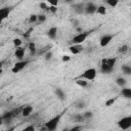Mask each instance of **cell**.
Instances as JSON below:
<instances>
[{"instance_id":"cell-9","label":"cell","mask_w":131,"mask_h":131,"mask_svg":"<svg viewBox=\"0 0 131 131\" xmlns=\"http://www.w3.org/2000/svg\"><path fill=\"white\" fill-rule=\"evenodd\" d=\"M25 53H26V49H25L24 47L19 46V47H16V49H15V51H14V56H15L17 59L21 60V59L24 58V56H25Z\"/></svg>"},{"instance_id":"cell-26","label":"cell","mask_w":131,"mask_h":131,"mask_svg":"<svg viewBox=\"0 0 131 131\" xmlns=\"http://www.w3.org/2000/svg\"><path fill=\"white\" fill-rule=\"evenodd\" d=\"M29 49L31 50V54H33V55L36 54L37 49H36V44H35L34 42H31V43L29 44Z\"/></svg>"},{"instance_id":"cell-44","label":"cell","mask_w":131,"mask_h":131,"mask_svg":"<svg viewBox=\"0 0 131 131\" xmlns=\"http://www.w3.org/2000/svg\"><path fill=\"white\" fill-rule=\"evenodd\" d=\"M2 23H3V19H2V18H1V17H0V25H1V24H2Z\"/></svg>"},{"instance_id":"cell-23","label":"cell","mask_w":131,"mask_h":131,"mask_svg":"<svg viewBox=\"0 0 131 131\" xmlns=\"http://www.w3.org/2000/svg\"><path fill=\"white\" fill-rule=\"evenodd\" d=\"M129 51V46L127 45V44H124V45H122L120 48H119V52L121 53V54H125V53H127Z\"/></svg>"},{"instance_id":"cell-11","label":"cell","mask_w":131,"mask_h":131,"mask_svg":"<svg viewBox=\"0 0 131 131\" xmlns=\"http://www.w3.org/2000/svg\"><path fill=\"white\" fill-rule=\"evenodd\" d=\"M116 62H117V58L116 57H111V58L104 57V58L101 59V63H105L106 66H108L111 68H114L115 64H116Z\"/></svg>"},{"instance_id":"cell-34","label":"cell","mask_w":131,"mask_h":131,"mask_svg":"<svg viewBox=\"0 0 131 131\" xmlns=\"http://www.w3.org/2000/svg\"><path fill=\"white\" fill-rule=\"evenodd\" d=\"M29 23L30 24L37 23V14H31L30 17H29Z\"/></svg>"},{"instance_id":"cell-2","label":"cell","mask_w":131,"mask_h":131,"mask_svg":"<svg viewBox=\"0 0 131 131\" xmlns=\"http://www.w3.org/2000/svg\"><path fill=\"white\" fill-rule=\"evenodd\" d=\"M91 32L92 31H86V32H80V33H78L76 36L73 37L72 43L73 44H82L87 39V37L91 34Z\"/></svg>"},{"instance_id":"cell-8","label":"cell","mask_w":131,"mask_h":131,"mask_svg":"<svg viewBox=\"0 0 131 131\" xmlns=\"http://www.w3.org/2000/svg\"><path fill=\"white\" fill-rule=\"evenodd\" d=\"M96 8H97V6L94 3H92V2L87 3L85 5V8H84V13H86V14H93V13L96 12Z\"/></svg>"},{"instance_id":"cell-32","label":"cell","mask_w":131,"mask_h":131,"mask_svg":"<svg viewBox=\"0 0 131 131\" xmlns=\"http://www.w3.org/2000/svg\"><path fill=\"white\" fill-rule=\"evenodd\" d=\"M12 43H13V45H14L15 47H19V46H21L23 41H21V39H19V38H14L13 41H12Z\"/></svg>"},{"instance_id":"cell-3","label":"cell","mask_w":131,"mask_h":131,"mask_svg":"<svg viewBox=\"0 0 131 131\" xmlns=\"http://www.w3.org/2000/svg\"><path fill=\"white\" fill-rule=\"evenodd\" d=\"M96 75H97V71L95 68H89L87 70H85L83 72V74L79 77V78H83L87 81H93L95 78H96Z\"/></svg>"},{"instance_id":"cell-16","label":"cell","mask_w":131,"mask_h":131,"mask_svg":"<svg viewBox=\"0 0 131 131\" xmlns=\"http://www.w3.org/2000/svg\"><path fill=\"white\" fill-rule=\"evenodd\" d=\"M54 93H55V95L57 96L58 99H60V100H64V98H66V93L63 92L62 89H60V88H56V89L54 90Z\"/></svg>"},{"instance_id":"cell-28","label":"cell","mask_w":131,"mask_h":131,"mask_svg":"<svg viewBox=\"0 0 131 131\" xmlns=\"http://www.w3.org/2000/svg\"><path fill=\"white\" fill-rule=\"evenodd\" d=\"M82 115H83V117H84L85 120H89V119L93 118V113H92L91 111H87V112H85V113L82 114Z\"/></svg>"},{"instance_id":"cell-41","label":"cell","mask_w":131,"mask_h":131,"mask_svg":"<svg viewBox=\"0 0 131 131\" xmlns=\"http://www.w3.org/2000/svg\"><path fill=\"white\" fill-rule=\"evenodd\" d=\"M72 24H73V26H74L75 28H77L78 25H79V21H78L77 19H72Z\"/></svg>"},{"instance_id":"cell-20","label":"cell","mask_w":131,"mask_h":131,"mask_svg":"<svg viewBox=\"0 0 131 131\" xmlns=\"http://www.w3.org/2000/svg\"><path fill=\"white\" fill-rule=\"evenodd\" d=\"M96 13L100 14V15H105L106 14V7L104 5H99L96 8Z\"/></svg>"},{"instance_id":"cell-33","label":"cell","mask_w":131,"mask_h":131,"mask_svg":"<svg viewBox=\"0 0 131 131\" xmlns=\"http://www.w3.org/2000/svg\"><path fill=\"white\" fill-rule=\"evenodd\" d=\"M47 11L51 12V13H56L57 11V6H53V5H49L47 8Z\"/></svg>"},{"instance_id":"cell-25","label":"cell","mask_w":131,"mask_h":131,"mask_svg":"<svg viewBox=\"0 0 131 131\" xmlns=\"http://www.w3.org/2000/svg\"><path fill=\"white\" fill-rule=\"evenodd\" d=\"M51 47H52V45H51V44H50V45H47V46H45L44 48H42L41 50H39L37 54H38V55H43L45 52H47L48 50H50V48H51Z\"/></svg>"},{"instance_id":"cell-17","label":"cell","mask_w":131,"mask_h":131,"mask_svg":"<svg viewBox=\"0 0 131 131\" xmlns=\"http://www.w3.org/2000/svg\"><path fill=\"white\" fill-rule=\"evenodd\" d=\"M75 83H76L78 86L82 87V88H86V87H88V82H87V80H85V79H82V78H79V79H77V80L75 81Z\"/></svg>"},{"instance_id":"cell-22","label":"cell","mask_w":131,"mask_h":131,"mask_svg":"<svg viewBox=\"0 0 131 131\" xmlns=\"http://www.w3.org/2000/svg\"><path fill=\"white\" fill-rule=\"evenodd\" d=\"M121 70H122L123 74H125V75H127V76L131 74V67H130V66H127V64H125V66H122Z\"/></svg>"},{"instance_id":"cell-21","label":"cell","mask_w":131,"mask_h":131,"mask_svg":"<svg viewBox=\"0 0 131 131\" xmlns=\"http://www.w3.org/2000/svg\"><path fill=\"white\" fill-rule=\"evenodd\" d=\"M75 106H76V108H78V110L85 108V107H86V102H85L84 100L80 99V100H78V101L75 103Z\"/></svg>"},{"instance_id":"cell-4","label":"cell","mask_w":131,"mask_h":131,"mask_svg":"<svg viewBox=\"0 0 131 131\" xmlns=\"http://www.w3.org/2000/svg\"><path fill=\"white\" fill-rule=\"evenodd\" d=\"M30 63V61L29 60H19V61H17L13 67H12V69H11V72L13 73V74H17V73H19V72H21L28 64Z\"/></svg>"},{"instance_id":"cell-10","label":"cell","mask_w":131,"mask_h":131,"mask_svg":"<svg viewBox=\"0 0 131 131\" xmlns=\"http://www.w3.org/2000/svg\"><path fill=\"white\" fill-rule=\"evenodd\" d=\"M11 12V7H3V8H0V17L4 20L6 19L9 14Z\"/></svg>"},{"instance_id":"cell-7","label":"cell","mask_w":131,"mask_h":131,"mask_svg":"<svg viewBox=\"0 0 131 131\" xmlns=\"http://www.w3.org/2000/svg\"><path fill=\"white\" fill-rule=\"evenodd\" d=\"M83 46L82 44H72L71 46H69V50L71 51V53H73L74 55H77L79 53H81L83 51Z\"/></svg>"},{"instance_id":"cell-36","label":"cell","mask_w":131,"mask_h":131,"mask_svg":"<svg viewBox=\"0 0 131 131\" xmlns=\"http://www.w3.org/2000/svg\"><path fill=\"white\" fill-rule=\"evenodd\" d=\"M47 3H49V5H53V6H57L58 4V0H46Z\"/></svg>"},{"instance_id":"cell-40","label":"cell","mask_w":131,"mask_h":131,"mask_svg":"<svg viewBox=\"0 0 131 131\" xmlns=\"http://www.w3.org/2000/svg\"><path fill=\"white\" fill-rule=\"evenodd\" d=\"M4 60H0V75L3 73V67H4Z\"/></svg>"},{"instance_id":"cell-29","label":"cell","mask_w":131,"mask_h":131,"mask_svg":"<svg viewBox=\"0 0 131 131\" xmlns=\"http://www.w3.org/2000/svg\"><path fill=\"white\" fill-rule=\"evenodd\" d=\"M46 20V15L45 14H38L37 15V23L39 24H42Z\"/></svg>"},{"instance_id":"cell-19","label":"cell","mask_w":131,"mask_h":131,"mask_svg":"<svg viewBox=\"0 0 131 131\" xmlns=\"http://www.w3.org/2000/svg\"><path fill=\"white\" fill-rule=\"evenodd\" d=\"M116 84L118 86H120V87H125L126 84H127V80L125 78H123V77H118L116 79Z\"/></svg>"},{"instance_id":"cell-1","label":"cell","mask_w":131,"mask_h":131,"mask_svg":"<svg viewBox=\"0 0 131 131\" xmlns=\"http://www.w3.org/2000/svg\"><path fill=\"white\" fill-rule=\"evenodd\" d=\"M61 117H62V113H61V114H58V115H56L55 117H53V118H51L50 120H48V121L45 123V128H46V130H48V131H54V130L57 128V125H58V123H59Z\"/></svg>"},{"instance_id":"cell-27","label":"cell","mask_w":131,"mask_h":131,"mask_svg":"<svg viewBox=\"0 0 131 131\" xmlns=\"http://www.w3.org/2000/svg\"><path fill=\"white\" fill-rule=\"evenodd\" d=\"M108 6L111 7H116L118 4H119V0H104Z\"/></svg>"},{"instance_id":"cell-12","label":"cell","mask_w":131,"mask_h":131,"mask_svg":"<svg viewBox=\"0 0 131 131\" xmlns=\"http://www.w3.org/2000/svg\"><path fill=\"white\" fill-rule=\"evenodd\" d=\"M32 113H33V106H32V105H26V106L21 107L20 115H21L23 117H29Z\"/></svg>"},{"instance_id":"cell-35","label":"cell","mask_w":131,"mask_h":131,"mask_svg":"<svg viewBox=\"0 0 131 131\" xmlns=\"http://www.w3.org/2000/svg\"><path fill=\"white\" fill-rule=\"evenodd\" d=\"M61 60H62L63 62H68V61H70V60H71V56H70V55H67V54H64V55H62V57H61Z\"/></svg>"},{"instance_id":"cell-42","label":"cell","mask_w":131,"mask_h":131,"mask_svg":"<svg viewBox=\"0 0 131 131\" xmlns=\"http://www.w3.org/2000/svg\"><path fill=\"white\" fill-rule=\"evenodd\" d=\"M3 124V119H2V117H0V125H2Z\"/></svg>"},{"instance_id":"cell-5","label":"cell","mask_w":131,"mask_h":131,"mask_svg":"<svg viewBox=\"0 0 131 131\" xmlns=\"http://www.w3.org/2000/svg\"><path fill=\"white\" fill-rule=\"evenodd\" d=\"M118 126L120 129L122 130H127L131 127V117L128 116V117H124L122 118L121 120L118 121Z\"/></svg>"},{"instance_id":"cell-15","label":"cell","mask_w":131,"mask_h":131,"mask_svg":"<svg viewBox=\"0 0 131 131\" xmlns=\"http://www.w3.org/2000/svg\"><path fill=\"white\" fill-rule=\"evenodd\" d=\"M114 71V68H111L108 66H106L105 63H101L100 66V72L102 74H111Z\"/></svg>"},{"instance_id":"cell-24","label":"cell","mask_w":131,"mask_h":131,"mask_svg":"<svg viewBox=\"0 0 131 131\" xmlns=\"http://www.w3.org/2000/svg\"><path fill=\"white\" fill-rule=\"evenodd\" d=\"M52 56H53V52H52L51 50H48L47 52H45V53L43 54V57H44V59H45L46 61L50 60V59L52 58Z\"/></svg>"},{"instance_id":"cell-13","label":"cell","mask_w":131,"mask_h":131,"mask_svg":"<svg viewBox=\"0 0 131 131\" xmlns=\"http://www.w3.org/2000/svg\"><path fill=\"white\" fill-rule=\"evenodd\" d=\"M84 8H85V4H83V3H77V4L73 5V10L78 14L84 13Z\"/></svg>"},{"instance_id":"cell-6","label":"cell","mask_w":131,"mask_h":131,"mask_svg":"<svg viewBox=\"0 0 131 131\" xmlns=\"http://www.w3.org/2000/svg\"><path fill=\"white\" fill-rule=\"evenodd\" d=\"M113 38H114V35H104V36H102L99 39V45H100V47L107 46L111 43V41L113 40Z\"/></svg>"},{"instance_id":"cell-39","label":"cell","mask_w":131,"mask_h":131,"mask_svg":"<svg viewBox=\"0 0 131 131\" xmlns=\"http://www.w3.org/2000/svg\"><path fill=\"white\" fill-rule=\"evenodd\" d=\"M24 130H25V131H29V130H31V131H34V130H35V127H34L33 125H30V126L26 127Z\"/></svg>"},{"instance_id":"cell-38","label":"cell","mask_w":131,"mask_h":131,"mask_svg":"<svg viewBox=\"0 0 131 131\" xmlns=\"http://www.w3.org/2000/svg\"><path fill=\"white\" fill-rule=\"evenodd\" d=\"M83 129V126H75V127H73V128H71V130L72 131H77V130H82Z\"/></svg>"},{"instance_id":"cell-14","label":"cell","mask_w":131,"mask_h":131,"mask_svg":"<svg viewBox=\"0 0 131 131\" xmlns=\"http://www.w3.org/2000/svg\"><path fill=\"white\" fill-rule=\"evenodd\" d=\"M47 36L49 37V39L54 40L57 36V28L56 27H51L47 32Z\"/></svg>"},{"instance_id":"cell-18","label":"cell","mask_w":131,"mask_h":131,"mask_svg":"<svg viewBox=\"0 0 131 131\" xmlns=\"http://www.w3.org/2000/svg\"><path fill=\"white\" fill-rule=\"evenodd\" d=\"M121 94L125 98H131V89L130 88H127V87H122Z\"/></svg>"},{"instance_id":"cell-31","label":"cell","mask_w":131,"mask_h":131,"mask_svg":"<svg viewBox=\"0 0 131 131\" xmlns=\"http://www.w3.org/2000/svg\"><path fill=\"white\" fill-rule=\"evenodd\" d=\"M84 120H85V119H84L83 115H76V116L74 117V121H75L76 123H82Z\"/></svg>"},{"instance_id":"cell-37","label":"cell","mask_w":131,"mask_h":131,"mask_svg":"<svg viewBox=\"0 0 131 131\" xmlns=\"http://www.w3.org/2000/svg\"><path fill=\"white\" fill-rule=\"evenodd\" d=\"M40 8H41L42 10H47L48 6H47V4H46L45 2H41V3H40Z\"/></svg>"},{"instance_id":"cell-30","label":"cell","mask_w":131,"mask_h":131,"mask_svg":"<svg viewBox=\"0 0 131 131\" xmlns=\"http://www.w3.org/2000/svg\"><path fill=\"white\" fill-rule=\"evenodd\" d=\"M116 100H117V98H116V97H112V98L107 99V100L105 101V106H107V107L112 106V105L115 103V101H116Z\"/></svg>"},{"instance_id":"cell-43","label":"cell","mask_w":131,"mask_h":131,"mask_svg":"<svg viewBox=\"0 0 131 131\" xmlns=\"http://www.w3.org/2000/svg\"><path fill=\"white\" fill-rule=\"evenodd\" d=\"M64 1H66L67 3H72V2H73V0H64Z\"/></svg>"}]
</instances>
